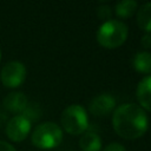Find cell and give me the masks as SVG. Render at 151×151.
Wrapping results in <instances>:
<instances>
[{
  "instance_id": "obj_2",
  "label": "cell",
  "mask_w": 151,
  "mask_h": 151,
  "mask_svg": "<svg viewBox=\"0 0 151 151\" xmlns=\"http://www.w3.org/2000/svg\"><path fill=\"white\" fill-rule=\"evenodd\" d=\"M129 34V28L125 22L118 19L104 21L97 29V41L100 46L112 50L122 46Z\"/></svg>"
},
{
  "instance_id": "obj_15",
  "label": "cell",
  "mask_w": 151,
  "mask_h": 151,
  "mask_svg": "<svg viewBox=\"0 0 151 151\" xmlns=\"http://www.w3.org/2000/svg\"><path fill=\"white\" fill-rule=\"evenodd\" d=\"M103 151H126L125 147L119 143H110L104 147Z\"/></svg>"
},
{
  "instance_id": "obj_17",
  "label": "cell",
  "mask_w": 151,
  "mask_h": 151,
  "mask_svg": "<svg viewBox=\"0 0 151 151\" xmlns=\"http://www.w3.org/2000/svg\"><path fill=\"white\" fill-rule=\"evenodd\" d=\"M0 151H17V149L12 144L5 140H0Z\"/></svg>"
},
{
  "instance_id": "obj_4",
  "label": "cell",
  "mask_w": 151,
  "mask_h": 151,
  "mask_svg": "<svg viewBox=\"0 0 151 151\" xmlns=\"http://www.w3.org/2000/svg\"><path fill=\"white\" fill-rule=\"evenodd\" d=\"M61 126L68 134L78 136L87 131L88 117L84 106L79 104H72L67 106L60 117Z\"/></svg>"
},
{
  "instance_id": "obj_6",
  "label": "cell",
  "mask_w": 151,
  "mask_h": 151,
  "mask_svg": "<svg viewBox=\"0 0 151 151\" xmlns=\"http://www.w3.org/2000/svg\"><path fill=\"white\" fill-rule=\"evenodd\" d=\"M32 129L31 119L25 114H17L12 117L6 125V134L12 142L20 143L27 138Z\"/></svg>"
},
{
  "instance_id": "obj_5",
  "label": "cell",
  "mask_w": 151,
  "mask_h": 151,
  "mask_svg": "<svg viewBox=\"0 0 151 151\" xmlns=\"http://www.w3.org/2000/svg\"><path fill=\"white\" fill-rule=\"evenodd\" d=\"M26 79V67L22 63L13 60L6 63L0 72V80L5 87L15 88L24 84Z\"/></svg>"
},
{
  "instance_id": "obj_11",
  "label": "cell",
  "mask_w": 151,
  "mask_h": 151,
  "mask_svg": "<svg viewBox=\"0 0 151 151\" xmlns=\"http://www.w3.org/2000/svg\"><path fill=\"white\" fill-rule=\"evenodd\" d=\"M132 66L139 73L151 74V53L147 51L136 53L132 59Z\"/></svg>"
},
{
  "instance_id": "obj_8",
  "label": "cell",
  "mask_w": 151,
  "mask_h": 151,
  "mask_svg": "<svg viewBox=\"0 0 151 151\" xmlns=\"http://www.w3.org/2000/svg\"><path fill=\"white\" fill-rule=\"evenodd\" d=\"M27 104H28V99L22 92H11L2 100V105L5 110H7L11 113L24 112L27 107Z\"/></svg>"
},
{
  "instance_id": "obj_9",
  "label": "cell",
  "mask_w": 151,
  "mask_h": 151,
  "mask_svg": "<svg viewBox=\"0 0 151 151\" xmlns=\"http://www.w3.org/2000/svg\"><path fill=\"white\" fill-rule=\"evenodd\" d=\"M136 97L139 106L151 112V74L142 78L136 88Z\"/></svg>"
},
{
  "instance_id": "obj_3",
  "label": "cell",
  "mask_w": 151,
  "mask_h": 151,
  "mask_svg": "<svg viewBox=\"0 0 151 151\" xmlns=\"http://www.w3.org/2000/svg\"><path fill=\"white\" fill-rule=\"evenodd\" d=\"M63 130L53 122L39 124L31 134V142L34 146L41 150H51L60 145L63 142Z\"/></svg>"
},
{
  "instance_id": "obj_18",
  "label": "cell",
  "mask_w": 151,
  "mask_h": 151,
  "mask_svg": "<svg viewBox=\"0 0 151 151\" xmlns=\"http://www.w3.org/2000/svg\"><path fill=\"white\" fill-rule=\"evenodd\" d=\"M1 55H2V53H1V50H0V61H1Z\"/></svg>"
},
{
  "instance_id": "obj_12",
  "label": "cell",
  "mask_w": 151,
  "mask_h": 151,
  "mask_svg": "<svg viewBox=\"0 0 151 151\" xmlns=\"http://www.w3.org/2000/svg\"><path fill=\"white\" fill-rule=\"evenodd\" d=\"M137 24L140 29L151 34V2H145L138 8Z\"/></svg>"
},
{
  "instance_id": "obj_1",
  "label": "cell",
  "mask_w": 151,
  "mask_h": 151,
  "mask_svg": "<svg viewBox=\"0 0 151 151\" xmlns=\"http://www.w3.org/2000/svg\"><path fill=\"white\" fill-rule=\"evenodd\" d=\"M112 126L119 137L124 139H137L147 131L149 117L146 111L138 104L125 103L113 111Z\"/></svg>"
},
{
  "instance_id": "obj_16",
  "label": "cell",
  "mask_w": 151,
  "mask_h": 151,
  "mask_svg": "<svg viewBox=\"0 0 151 151\" xmlns=\"http://www.w3.org/2000/svg\"><path fill=\"white\" fill-rule=\"evenodd\" d=\"M140 44H142V46L144 47V48H151V34L150 33H146V34H144L143 37H142V39H140Z\"/></svg>"
},
{
  "instance_id": "obj_7",
  "label": "cell",
  "mask_w": 151,
  "mask_h": 151,
  "mask_svg": "<svg viewBox=\"0 0 151 151\" xmlns=\"http://www.w3.org/2000/svg\"><path fill=\"white\" fill-rule=\"evenodd\" d=\"M116 106V99L110 93H99L98 96L93 97L90 101L88 110L96 117L107 116L113 111Z\"/></svg>"
},
{
  "instance_id": "obj_13",
  "label": "cell",
  "mask_w": 151,
  "mask_h": 151,
  "mask_svg": "<svg viewBox=\"0 0 151 151\" xmlns=\"http://www.w3.org/2000/svg\"><path fill=\"white\" fill-rule=\"evenodd\" d=\"M138 8V4L134 0H120L114 6V13L117 17L122 19L130 18L136 9Z\"/></svg>"
},
{
  "instance_id": "obj_10",
  "label": "cell",
  "mask_w": 151,
  "mask_h": 151,
  "mask_svg": "<svg viewBox=\"0 0 151 151\" xmlns=\"http://www.w3.org/2000/svg\"><path fill=\"white\" fill-rule=\"evenodd\" d=\"M79 146L81 151H100L103 147L101 138L96 132L86 131L79 139Z\"/></svg>"
},
{
  "instance_id": "obj_14",
  "label": "cell",
  "mask_w": 151,
  "mask_h": 151,
  "mask_svg": "<svg viewBox=\"0 0 151 151\" xmlns=\"http://www.w3.org/2000/svg\"><path fill=\"white\" fill-rule=\"evenodd\" d=\"M97 15H98L99 19H101L104 21L110 20L111 15H112V9L107 5H100V6L97 7Z\"/></svg>"
}]
</instances>
